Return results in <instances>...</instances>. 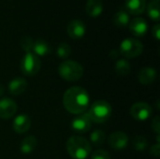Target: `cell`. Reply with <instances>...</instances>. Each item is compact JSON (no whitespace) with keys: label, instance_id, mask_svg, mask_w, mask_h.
Instances as JSON below:
<instances>
[{"label":"cell","instance_id":"f546056e","mask_svg":"<svg viewBox=\"0 0 160 159\" xmlns=\"http://www.w3.org/2000/svg\"><path fill=\"white\" fill-rule=\"evenodd\" d=\"M152 35L153 37L159 40L160 39V24L157 23L156 25H154L153 29H152Z\"/></svg>","mask_w":160,"mask_h":159},{"label":"cell","instance_id":"44dd1931","mask_svg":"<svg viewBox=\"0 0 160 159\" xmlns=\"http://www.w3.org/2000/svg\"><path fill=\"white\" fill-rule=\"evenodd\" d=\"M114 70L119 76H127L130 73L131 66L127 59H119L114 65Z\"/></svg>","mask_w":160,"mask_h":159},{"label":"cell","instance_id":"ba28073f","mask_svg":"<svg viewBox=\"0 0 160 159\" xmlns=\"http://www.w3.org/2000/svg\"><path fill=\"white\" fill-rule=\"evenodd\" d=\"M92 121L86 112L78 114L71 122L70 127L72 130L78 133H86L91 129Z\"/></svg>","mask_w":160,"mask_h":159},{"label":"cell","instance_id":"6da1fadb","mask_svg":"<svg viewBox=\"0 0 160 159\" xmlns=\"http://www.w3.org/2000/svg\"><path fill=\"white\" fill-rule=\"evenodd\" d=\"M89 95L87 91L80 86L68 88L63 96L65 109L72 114L83 113L89 106Z\"/></svg>","mask_w":160,"mask_h":159},{"label":"cell","instance_id":"9a60e30c","mask_svg":"<svg viewBox=\"0 0 160 159\" xmlns=\"http://www.w3.org/2000/svg\"><path fill=\"white\" fill-rule=\"evenodd\" d=\"M27 88V82L25 79L17 77L8 82V92L13 96L22 95Z\"/></svg>","mask_w":160,"mask_h":159},{"label":"cell","instance_id":"4fadbf2b","mask_svg":"<svg viewBox=\"0 0 160 159\" xmlns=\"http://www.w3.org/2000/svg\"><path fill=\"white\" fill-rule=\"evenodd\" d=\"M31 127V119L26 114H20L13 120L12 128L18 134H23L29 130Z\"/></svg>","mask_w":160,"mask_h":159},{"label":"cell","instance_id":"5b68a950","mask_svg":"<svg viewBox=\"0 0 160 159\" xmlns=\"http://www.w3.org/2000/svg\"><path fill=\"white\" fill-rule=\"evenodd\" d=\"M21 70L23 75L32 77L38 73L41 67V61L38 56H37L32 52H25L23 55L21 65H20Z\"/></svg>","mask_w":160,"mask_h":159},{"label":"cell","instance_id":"7402d4cb","mask_svg":"<svg viewBox=\"0 0 160 159\" xmlns=\"http://www.w3.org/2000/svg\"><path fill=\"white\" fill-rule=\"evenodd\" d=\"M159 5L160 0H152L147 6V13L149 17L156 22L159 21Z\"/></svg>","mask_w":160,"mask_h":159},{"label":"cell","instance_id":"603a6c76","mask_svg":"<svg viewBox=\"0 0 160 159\" xmlns=\"http://www.w3.org/2000/svg\"><path fill=\"white\" fill-rule=\"evenodd\" d=\"M105 140H106L105 133L100 129H96L91 133L89 142L94 146H100L105 142Z\"/></svg>","mask_w":160,"mask_h":159},{"label":"cell","instance_id":"4316f807","mask_svg":"<svg viewBox=\"0 0 160 159\" xmlns=\"http://www.w3.org/2000/svg\"><path fill=\"white\" fill-rule=\"evenodd\" d=\"M91 159H111V155L106 150L100 149L95 151L91 155Z\"/></svg>","mask_w":160,"mask_h":159},{"label":"cell","instance_id":"1f68e13d","mask_svg":"<svg viewBox=\"0 0 160 159\" xmlns=\"http://www.w3.org/2000/svg\"><path fill=\"white\" fill-rule=\"evenodd\" d=\"M5 93V88H4V85L0 82V97L4 95Z\"/></svg>","mask_w":160,"mask_h":159},{"label":"cell","instance_id":"9c48e42d","mask_svg":"<svg viewBox=\"0 0 160 159\" xmlns=\"http://www.w3.org/2000/svg\"><path fill=\"white\" fill-rule=\"evenodd\" d=\"M109 145L117 151H121L125 149L128 144V137L125 132L122 131H116L112 133L109 136Z\"/></svg>","mask_w":160,"mask_h":159},{"label":"cell","instance_id":"83f0119b","mask_svg":"<svg viewBox=\"0 0 160 159\" xmlns=\"http://www.w3.org/2000/svg\"><path fill=\"white\" fill-rule=\"evenodd\" d=\"M152 130L155 132V133H157V135L158 134H159L160 133V117L159 116H156L154 119H153V121H152Z\"/></svg>","mask_w":160,"mask_h":159},{"label":"cell","instance_id":"8992f818","mask_svg":"<svg viewBox=\"0 0 160 159\" xmlns=\"http://www.w3.org/2000/svg\"><path fill=\"white\" fill-rule=\"evenodd\" d=\"M143 51L142 43L133 37H128L124 39L120 44L119 52L127 58H135L142 54Z\"/></svg>","mask_w":160,"mask_h":159},{"label":"cell","instance_id":"5bb4252c","mask_svg":"<svg viewBox=\"0 0 160 159\" xmlns=\"http://www.w3.org/2000/svg\"><path fill=\"white\" fill-rule=\"evenodd\" d=\"M158 77V72L154 67H142L138 74V80L142 85L152 84Z\"/></svg>","mask_w":160,"mask_h":159},{"label":"cell","instance_id":"f1b7e54d","mask_svg":"<svg viewBox=\"0 0 160 159\" xmlns=\"http://www.w3.org/2000/svg\"><path fill=\"white\" fill-rule=\"evenodd\" d=\"M150 154L157 157V158H159L160 157V144L159 143H156L155 145H153L150 149Z\"/></svg>","mask_w":160,"mask_h":159},{"label":"cell","instance_id":"30bf717a","mask_svg":"<svg viewBox=\"0 0 160 159\" xmlns=\"http://www.w3.org/2000/svg\"><path fill=\"white\" fill-rule=\"evenodd\" d=\"M18 110L16 102L8 97H4L0 99V118L9 119L12 117Z\"/></svg>","mask_w":160,"mask_h":159},{"label":"cell","instance_id":"2e32d148","mask_svg":"<svg viewBox=\"0 0 160 159\" xmlns=\"http://www.w3.org/2000/svg\"><path fill=\"white\" fill-rule=\"evenodd\" d=\"M126 7L132 15L142 14L146 7L145 0H126Z\"/></svg>","mask_w":160,"mask_h":159},{"label":"cell","instance_id":"d6986e66","mask_svg":"<svg viewBox=\"0 0 160 159\" xmlns=\"http://www.w3.org/2000/svg\"><path fill=\"white\" fill-rule=\"evenodd\" d=\"M32 52L35 53L37 56H45L51 52V47L50 45L43 39H38L34 41Z\"/></svg>","mask_w":160,"mask_h":159},{"label":"cell","instance_id":"484cf974","mask_svg":"<svg viewBox=\"0 0 160 159\" xmlns=\"http://www.w3.org/2000/svg\"><path fill=\"white\" fill-rule=\"evenodd\" d=\"M20 44H21L22 49L25 52H32V49H33L34 40H33L32 37H30L28 36H25V37H22V39L20 41Z\"/></svg>","mask_w":160,"mask_h":159},{"label":"cell","instance_id":"cb8c5ba5","mask_svg":"<svg viewBox=\"0 0 160 159\" xmlns=\"http://www.w3.org/2000/svg\"><path fill=\"white\" fill-rule=\"evenodd\" d=\"M148 145V141L147 139L142 136V135H138L135 136L132 139V146L134 147V149L138 152H142L146 149Z\"/></svg>","mask_w":160,"mask_h":159},{"label":"cell","instance_id":"8fae6325","mask_svg":"<svg viewBox=\"0 0 160 159\" xmlns=\"http://www.w3.org/2000/svg\"><path fill=\"white\" fill-rule=\"evenodd\" d=\"M67 31L71 38L80 39L84 36L86 32V27L81 20H73L68 24Z\"/></svg>","mask_w":160,"mask_h":159},{"label":"cell","instance_id":"52a82bcc","mask_svg":"<svg viewBox=\"0 0 160 159\" xmlns=\"http://www.w3.org/2000/svg\"><path fill=\"white\" fill-rule=\"evenodd\" d=\"M153 113V109L151 105L146 102H137L134 103L130 108V115L139 122H143L148 120Z\"/></svg>","mask_w":160,"mask_h":159},{"label":"cell","instance_id":"e0dca14e","mask_svg":"<svg viewBox=\"0 0 160 159\" xmlns=\"http://www.w3.org/2000/svg\"><path fill=\"white\" fill-rule=\"evenodd\" d=\"M85 11L90 17H98L103 11V4L101 0H88L85 6Z\"/></svg>","mask_w":160,"mask_h":159},{"label":"cell","instance_id":"277c9868","mask_svg":"<svg viewBox=\"0 0 160 159\" xmlns=\"http://www.w3.org/2000/svg\"><path fill=\"white\" fill-rule=\"evenodd\" d=\"M59 76L68 82H76L83 75V67L82 65L73 60L62 62L58 67Z\"/></svg>","mask_w":160,"mask_h":159},{"label":"cell","instance_id":"ac0fdd59","mask_svg":"<svg viewBox=\"0 0 160 159\" xmlns=\"http://www.w3.org/2000/svg\"><path fill=\"white\" fill-rule=\"evenodd\" d=\"M37 144H38V141L35 136L32 135L27 136L22 141L20 144V151L23 155H29L35 151Z\"/></svg>","mask_w":160,"mask_h":159},{"label":"cell","instance_id":"7a4b0ae2","mask_svg":"<svg viewBox=\"0 0 160 159\" xmlns=\"http://www.w3.org/2000/svg\"><path fill=\"white\" fill-rule=\"evenodd\" d=\"M91 144L83 137L72 136L67 142V151L73 159H85L91 154Z\"/></svg>","mask_w":160,"mask_h":159},{"label":"cell","instance_id":"d4e9b609","mask_svg":"<svg viewBox=\"0 0 160 159\" xmlns=\"http://www.w3.org/2000/svg\"><path fill=\"white\" fill-rule=\"evenodd\" d=\"M56 52H57V55H58L59 58L65 59V58H68L70 55V53H71V48H70V46L68 43L62 42L57 47Z\"/></svg>","mask_w":160,"mask_h":159},{"label":"cell","instance_id":"3957f363","mask_svg":"<svg viewBox=\"0 0 160 159\" xmlns=\"http://www.w3.org/2000/svg\"><path fill=\"white\" fill-rule=\"evenodd\" d=\"M112 106L109 102L99 99L95 101L86 112L91 121L97 124H102L109 120L112 115Z\"/></svg>","mask_w":160,"mask_h":159},{"label":"cell","instance_id":"7c38bea8","mask_svg":"<svg viewBox=\"0 0 160 159\" xmlns=\"http://www.w3.org/2000/svg\"><path fill=\"white\" fill-rule=\"evenodd\" d=\"M130 32L136 37H143L148 29L147 22L143 18H134L128 23Z\"/></svg>","mask_w":160,"mask_h":159},{"label":"cell","instance_id":"4dcf8cb0","mask_svg":"<svg viewBox=\"0 0 160 159\" xmlns=\"http://www.w3.org/2000/svg\"><path fill=\"white\" fill-rule=\"evenodd\" d=\"M120 54V52H119V51L118 50H115V49H113V50H112L111 52H110V53H109V56L112 58V59H116L117 57H118V55Z\"/></svg>","mask_w":160,"mask_h":159},{"label":"cell","instance_id":"ffe728a7","mask_svg":"<svg viewBox=\"0 0 160 159\" xmlns=\"http://www.w3.org/2000/svg\"><path fill=\"white\" fill-rule=\"evenodd\" d=\"M112 22H113V24L119 28L126 27L127 25H128V23L130 22L128 12L127 10H124V9L119 10L118 12H116L114 14Z\"/></svg>","mask_w":160,"mask_h":159}]
</instances>
